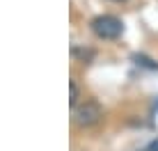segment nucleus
I'll list each match as a JSON object with an SVG mask.
<instances>
[{"instance_id":"2","label":"nucleus","mask_w":158,"mask_h":151,"mask_svg":"<svg viewBox=\"0 0 158 151\" xmlns=\"http://www.w3.org/2000/svg\"><path fill=\"white\" fill-rule=\"evenodd\" d=\"M73 110H76L73 112V121L78 124L80 128L94 126V124H99L101 117H103V110H101V105L96 103V101H85L83 105H76Z\"/></svg>"},{"instance_id":"5","label":"nucleus","mask_w":158,"mask_h":151,"mask_svg":"<svg viewBox=\"0 0 158 151\" xmlns=\"http://www.w3.org/2000/svg\"><path fill=\"white\" fill-rule=\"evenodd\" d=\"M112 2H126V0H112Z\"/></svg>"},{"instance_id":"3","label":"nucleus","mask_w":158,"mask_h":151,"mask_svg":"<svg viewBox=\"0 0 158 151\" xmlns=\"http://www.w3.org/2000/svg\"><path fill=\"white\" fill-rule=\"evenodd\" d=\"M69 89H71V99H69V105L76 108V105H78V85H76L73 80H71V83H69Z\"/></svg>"},{"instance_id":"4","label":"nucleus","mask_w":158,"mask_h":151,"mask_svg":"<svg viewBox=\"0 0 158 151\" xmlns=\"http://www.w3.org/2000/svg\"><path fill=\"white\" fill-rule=\"evenodd\" d=\"M147 151H158V137H156L154 142L149 144V147H147Z\"/></svg>"},{"instance_id":"1","label":"nucleus","mask_w":158,"mask_h":151,"mask_svg":"<svg viewBox=\"0 0 158 151\" xmlns=\"http://www.w3.org/2000/svg\"><path fill=\"white\" fill-rule=\"evenodd\" d=\"M92 32L99 39H117L124 32V23L112 14H101L92 21Z\"/></svg>"}]
</instances>
